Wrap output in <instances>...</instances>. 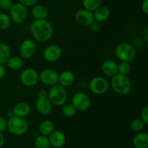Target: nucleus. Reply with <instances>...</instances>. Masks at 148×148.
Instances as JSON below:
<instances>
[{
	"mask_svg": "<svg viewBox=\"0 0 148 148\" xmlns=\"http://www.w3.org/2000/svg\"><path fill=\"white\" fill-rule=\"evenodd\" d=\"M11 54L10 46L5 43H0V64H5Z\"/></svg>",
	"mask_w": 148,
	"mask_h": 148,
	"instance_id": "nucleus-24",
	"label": "nucleus"
},
{
	"mask_svg": "<svg viewBox=\"0 0 148 148\" xmlns=\"http://www.w3.org/2000/svg\"><path fill=\"white\" fill-rule=\"evenodd\" d=\"M36 109L40 114L43 116L49 115L53 110V105L48 96L38 97L35 103Z\"/></svg>",
	"mask_w": 148,
	"mask_h": 148,
	"instance_id": "nucleus-13",
	"label": "nucleus"
},
{
	"mask_svg": "<svg viewBox=\"0 0 148 148\" xmlns=\"http://www.w3.org/2000/svg\"><path fill=\"white\" fill-rule=\"evenodd\" d=\"M31 14L35 20H44L49 14L48 9L42 4H37L33 6Z\"/></svg>",
	"mask_w": 148,
	"mask_h": 148,
	"instance_id": "nucleus-21",
	"label": "nucleus"
},
{
	"mask_svg": "<svg viewBox=\"0 0 148 148\" xmlns=\"http://www.w3.org/2000/svg\"><path fill=\"white\" fill-rule=\"evenodd\" d=\"M30 32L36 41L46 43L53 36V27L51 23L46 19L35 20L30 24Z\"/></svg>",
	"mask_w": 148,
	"mask_h": 148,
	"instance_id": "nucleus-1",
	"label": "nucleus"
},
{
	"mask_svg": "<svg viewBox=\"0 0 148 148\" xmlns=\"http://www.w3.org/2000/svg\"><path fill=\"white\" fill-rule=\"evenodd\" d=\"M29 125L25 118L12 116L7 120V130L15 136L24 135L28 131Z\"/></svg>",
	"mask_w": 148,
	"mask_h": 148,
	"instance_id": "nucleus-5",
	"label": "nucleus"
},
{
	"mask_svg": "<svg viewBox=\"0 0 148 148\" xmlns=\"http://www.w3.org/2000/svg\"><path fill=\"white\" fill-rule=\"evenodd\" d=\"M75 79V75L69 70H64L61 73H59V81L58 83L62 86L66 88L70 87L74 83Z\"/></svg>",
	"mask_w": 148,
	"mask_h": 148,
	"instance_id": "nucleus-18",
	"label": "nucleus"
},
{
	"mask_svg": "<svg viewBox=\"0 0 148 148\" xmlns=\"http://www.w3.org/2000/svg\"><path fill=\"white\" fill-rule=\"evenodd\" d=\"M6 64L12 70L17 71L21 69L23 66V58L18 56H10Z\"/></svg>",
	"mask_w": 148,
	"mask_h": 148,
	"instance_id": "nucleus-23",
	"label": "nucleus"
},
{
	"mask_svg": "<svg viewBox=\"0 0 148 148\" xmlns=\"http://www.w3.org/2000/svg\"><path fill=\"white\" fill-rule=\"evenodd\" d=\"M101 71L108 77H113L118 74V64L112 59H108L103 62Z\"/></svg>",
	"mask_w": 148,
	"mask_h": 148,
	"instance_id": "nucleus-16",
	"label": "nucleus"
},
{
	"mask_svg": "<svg viewBox=\"0 0 148 148\" xmlns=\"http://www.w3.org/2000/svg\"><path fill=\"white\" fill-rule=\"evenodd\" d=\"M48 96V91L45 89H40L38 92V97Z\"/></svg>",
	"mask_w": 148,
	"mask_h": 148,
	"instance_id": "nucleus-38",
	"label": "nucleus"
},
{
	"mask_svg": "<svg viewBox=\"0 0 148 148\" xmlns=\"http://www.w3.org/2000/svg\"><path fill=\"white\" fill-rule=\"evenodd\" d=\"M10 17L12 22L16 24L25 23L27 17V7L20 3H14L10 9Z\"/></svg>",
	"mask_w": 148,
	"mask_h": 148,
	"instance_id": "nucleus-7",
	"label": "nucleus"
},
{
	"mask_svg": "<svg viewBox=\"0 0 148 148\" xmlns=\"http://www.w3.org/2000/svg\"><path fill=\"white\" fill-rule=\"evenodd\" d=\"M6 72H7V71H6L4 65L0 64V80H1L5 77Z\"/></svg>",
	"mask_w": 148,
	"mask_h": 148,
	"instance_id": "nucleus-37",
	"label": "nucleus"
},
{
	"mask_svg": "<svg viewBox=\"0 0 148 148\" xmlns=\"http://www.w3.org/2000/svg\"><path fill=\"white\" fill-rule=\"evenodd\" d=\"M51 146L54 148H61L64 146L66 142V137L64 133L60 130H53L49 136Z\"/></svg>",
	"mask_w": 148,
	"mask_h": 148,
	"instance_id": "nucleus-15",
	"label": "nucleus"
},
{
	"mask_svg": "<svg viewBox=\"0 0 148 148\" xmlns=\"http://www.w3.org/2000/svg\"><path fill=\"white\" fill-rule=\"evenodd\" d=\"M36 51V44L32 39H25L20 43L19 52L23 59H29L33 57Z\"/></svg>",
	"mask_w": 148,
	"mask_h": 148,
	"instance_id": "nucleus-11",
	"label": "nucleus"
},
{
	"mask_svg": "<svg viewBox=\"0 0 148 148\" xmlns=\"http://www.w3.org/2000/svg\"><path fill=\"white\" fill-rule=\"evenodd\" d=\"M67 91L66 88L62 86L59 83L50 87L48 91V98L53 106H62L67 101Z\"/></svg>",
	"mask_w": 148,
	"mask_h": 148,
	"instance_id": "nucleus-3",
	"label": "nucleus"
},
{
	"mask_svg": "<svg viewBox=\"0 0 148 148\" xmlns=\"http://www.w3.org/2000/svg\"><path fill=\"white\" fill-rule=\"evenodd\" d=\"M83 8L90 12H93L101 4V0H82Z\"/></svg>",
	"mask_w": 148,
	"mask_h": 148,
	"instance_id": "nucleus-26",
	"label": "nucleus"
},
{
	"mask_svg": "<svg viewBox=\"0 0 148 148\" xmlns=\"http://www.w3.org/2000/svg\"><path fill=\"white\" fill-rule=\"evenodd\" d=\"M38 79L43 84L51 87L58 84L59 72L50 68L44 69L38 74Z\"/></svg>",
	"mask_w": 148,
	"mask_h": 148,
	"instance_id": "nucleus-10",
	"label": "nucleus"
},
{
	"mask_svg": "<svg viewBox=\"0 0 148 148\" xmlns=\"http://www.w3.org/2000/svg\"><path fill=\"white\" fill-rule=\"evenodd\" d=\"M12 4V0H0V9L2 10H10Z\"/></svg>",
	"mask_w": 148,
	"mask_h": 148,
	"instance_id": "nucleus-32",
	"label": "nucleus"
},
{
	"mask_svg": "<svg viewBox=\"0 0 148 148\" xmlns=\"http://www.w3.org/2000/svg\"><path fill=\"white\" fill-rule=\"evenodd\" d=\"M34 147L35 148H50L51 145L49 137L42 134L38 136L35 140Z\"/></svg>",
	"mask_w": 148,
	"mask_h": 148,
	"instance_id": "nucleus-25",
	"label": "nucleus"
},
{
	"mask_svg": "<svg viewBox=\"0 0 148 148\" xmlns=\"http://www.w3.org/2000/svg\"><path fill=\"white\" fill-rule=\"evenodd\" d=\"M133 145L135 148L148 147V134L145 132H140L133 139Z\"/></svg>",
	"mask_w": 148,
	"mask_h": 148,
	"instance_id": "nucleus-20",
	"label": "nucleus"
},
{
	"mask_svg": "<svg viewBox=\"0 0 148 148\" xmlns=\"http://www.w3.org/2000/svg\"><path fill=\"white\" fill-rule=\"evenodd\" d=\"M115 55L121 62H131L135 59L137 51L135 48L131 43L121 42L116 47Z\"/></svg>",
	"mask_w": 148,
	"mask_h": 148,
	"instance_id": "nucleus-4",
	"label": "nucleus"
},
{
	"mask_svg": "<svg viewBox=\"0 0 148 148\" xmlns=\"http://www.w3.org/2000/svg\"><path fill=\"white\" fill-rule=\"evenodd\" d=\"M141 9L144 14H148V0H143L141 4Z\"/></svg>",
	"mask_w": 148,
	"mask_h": 148,
	"instance_id": "nucleus-36",
	"label": "nucleus"
},
{
	"mask_svg": "<svg viewBox=\"0 0 148 148\" xmlns=\"http://www.w3.org/2000/svg\"><path fill=\"white\" fill-rule=\"evenodd\" d=\"M7 130V120L4 117L0 116V132Z\"/></svg>",
	"mask_w": 148,
	"mask_h": 148,
	"instance_id": "nucleus-34",
	"label": "nucleus"
},
{
	"mask_svg": "<svg viewBox=\"0 0 148 148\" xmlns=\"http://www.w3.org/2000/svg\"><path fill=\"white\" fill-rule=\"evenodd\" d=\"M20 80L26 87L35 86L39 80L38 73L33 68H26L20 73Z\"/></svg>",
	"mask_w": 148,
	"mask_h": 148,
	"instance_id": "nucleus-9",
	"label": "nucleus"
},
{
	"mask_svg": "<svg viewBox=\"0 0 148 148\" xmlns=\"http://www.w3.org/2000/svg\"><path fill=\"white\" fill-rule=\"evenodd\" d=\"M30 106L26 102H19L16 104L12 109L13 116L25 118L30 114Z\"/></svg>",
	"mask_w": 148,
	"mask_h": 148,
	"instance_id": "nucleus-17",
	"label": "nucleus"
},
{
	"mask_svg": "<svg viewBox=\"0 0 148 148\" xmlns=\"http://www.w3.org/2000/svg\"><path fill=\"white\" fill-rule=\"evenodd\" d=\"M145 124L139 118H136L134 119L133 120H132L130 124V129H131L133 132L137 133L143 131L145 129Z\"/></svg>",
	"mask_w": 148,
	"mask_h": 148,
	"instance_id": "nucleus-27",
	"label": "nucleus"
},
{
	"mask_svg": "<svg viewBox=\"0 0 148 148\" xmlns=\"http://www.w3.org/2000/svg\"><path fill=\"white\" fill-rule=\"evenodd\" d=\"M75 20L79 25L82 26H89L94 21L92 12L85 9H80L75 12Z\"/></svg>",
	"mask_w": 148,
	"mask_h": 148,
	"instance_id": "nucleus-14",
	"label": "nucleus"
},
{
	"mask_svg": "<svg viewBox=\"0 0 148 148\" xmlns=\"http://www.w3.org/2000/svg\"><path fill=\"white\" fill-rule=\"evenodd\" d=\"M62 51L59 46L51 44L48 46L43 52V59L49 63H54L58 62L62 57Z\"/></svg>",
	"mask_w": 148,
	"mask_h": 148,
	"instance_id": "nucleus-12",
	"label": "nucleus"
},
{
	"mask_svg": "<svg viewBox=\"0 0 148 148\" xmlns=\"http://www.w3.org/2000/svg\"><path fill=\"white\" fill-rule=\"evenodd\" d=\"M140 119L147 125L148 124V106H145L142 108L140 111Z\"/></svg>",
	"mask_w": 148,
	"mask_h": 148,
	"instance_id": "nucleus-31",
	"label": "nucleus"
},
{
	"mask_svg": "<svg viewBox=\"0 0 148 148\" xmlns=\"http://www.w3.org/2000/svg\"><path fill=\"white\" fill-rule=\"evenodd\" d=\"M77 112V110L72 105V103H65L63 105V108H62V114L65 117L67 118H71L73 117L75 115Z\"/></svg>",
	"mask_w": 148,
	"mask_h": 148,
	"instance_id": "nucleus-28",
	"label": "nucleus"
},
{
	"mask_svg": "<svg viewBox=\"0 0 148 148\" xmlns=\"http://www.w3.org/2000/svg\"><path fill=\"white\" fill-rule=\"evenodd\" d=\"M4 143H5V137H4L2 132H0V147L4 145Z\"/></svg>",
	"mask_w": 148,
	"mask_h": 148,
	"instance_id": "nucleus-39",
	"label": "nucleus"
},
{
	"mask_svg": "<svg viewBox=\"0 0 148 148\" xmlns=\"http://www.w3.org/2000/svg\"><path fill=\"white\" fill-rule=\"evenodd\" d=\"M131 70L132 65L130 62H121L118 64V74L127 76L130 73Z\"/></svg>",
	"mask_w": 148,
	"mask_h": 148,
	"instance_id": "nucleus-29",
	"label": "nucleus"
},
{
	"mask_svg": "<svg viewBox=\"0 0 148 148\" xmlns=\"http://www.w3.org/2000/svg\"><path fill=\"white\" fill-rule=\"evenodd\" d=\"M72 104L75 109L80 112L88 111L91 105V100L89 95L84 92H77L72 98Z\"/></svg>",
	"mask_w": 148,
	"mask_h": 148,
	"instance_id": "nucleus-8",
	"label": "nucleus"
},
{
	"mask_svg": "<svg viewBox=\"0 0 148 148\" xmlns=\"http://www.w3.org/2000/svg\"><path fill=\"white\" fill-rule=\"evenodd\" d=\"M10 15L4 12H0V30H6L11 24Z\"/></svg>",
	"mask_w": 148,
	"mask_h": 148,
	"instance_id": "nucleus-30",
	"label": "nucleus"
},
{
	"mask_svg": "<svg viewBox=\"0 0 148 148\" xmlns=\"http://www.w3.org/2000/svg\"><path fill=\"white\" fill-rule=\"evenodd\" d=\"M94 20L98 23L105 22L109 18L111 12L108 7L106 6H99L95 11L92 12Z\"/></svg>",
	"mask_w": 148,
	"mask_h": 148,
	"instance_id": "nucleus-19",
	"label": "nucleus"
},
{
	"mask_svg": "<svg viewBox=\"0 0 148 148\" xmlns=\"http://www.w3.org/2000/svg\"><path fill=\"white\" fill-rule=\"evenodd\" d=\"M55 130V126L51 120L46 119L40 122L38 127V131L40 134L44 136H49L53 130Z\"/></svg>",
	"mask_w": 148,
	"mask_h": 148,
	"instance_id": "nucleus-22",
	"label": "nucleus"
},
{
	"mask_svg": "<svg viewBox=\"0 0 148 148\" xmlns=\"http://www.w3.org/2000/svg\"><path fill=\"white\" fill-rule=\"evenodd\" d=\"M109 82L103 77H94L90 81V90L95 95H104V94H106L108 92V89H109Z\"/></svg>",
	"mask_w": 148,
	"mask_h": 148,
	"instance_id": "nucleus-6",
	"label": "nucleus"
},
{
	"mask_svg": "<svg viewBox=\"0 0 148 148\" xmlns=\"http://www.w3.org/2000/svg\"><path fill=\"white\" fill-rule=\"evenodd\" d=\"M109 85L114 92L121 95L129 94L132 88L131 79L126 75L120 74H116L114 76L111 77Z\"/></svg>",
	"mask_w": 148,
	"mask_h": 148,
	"instance_id": "nucleus-2",
	"label": "nucleus"
},
{
	"mask_svg": "<svg viewBox=\"0 0 148 148\" xmlns=\"http://www.w3.org/2000/svg\"><path fill=\"white\" fill-rule=\"evenodd\" d=\"M19 3L23 4V6L26 7H33V6L36 5L38 0H18Z\"/></svg>",
	"mask_w": 148,
	"mask_h": 148,
	"instance_id": "nucleus-33",
	"label": "nucleus"
},
{
	"mask_svg": "<svg viewBox=\"0 0 148 148\" xmlns=\"http://www.w3.org/2000/svg\"><path fill=\"white\" fill-rule=\"evenodd\" d=\"M100 23H98V22L95 21L94 20L92 23L89 25L90 29L93 32H97L101 29V25H100Z\"/></svg>",
	"mask_w": 148,
	"mask_h": 148,
	"instance_id": "nucleus-35",
	"label": "nucleus"
},
{
	"mask_svg": "<svg viewBox=\"0 0 148 148\" xmlns=\"http://www.w3.org/2000/svg\"><path fill=\"white\" fill-rule=\"evenodd\" d=\"M53 148H54V147H53Z\"/></svg>",
	"mask_w": 148,
	"mask_h": 148,
	"instance_id": "nucleus-40",
	"label": "nucleus"
}]
</instances>
